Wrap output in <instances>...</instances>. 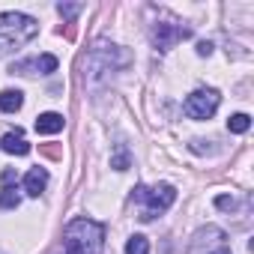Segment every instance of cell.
<instances>
[{
  "label": "cell",
  "instance_id": "1",
  "mask_svg": "<svg viewBox=\"0 0 254 254\" xmlns=\"http://www.w3.org/2000/svg\"><path fill=\"white\" fill-rule=\"evenodd\" d=\"M105 248V227L93 218H72L63 230V251L66 254H102Z\"/></svg>",
  "mask_w": 254,
  "mask_h": 254
},
{
  "label": "cell",
  "instance_id": "2",
  "mask_svg": "<svg viewBox=\"0 0 254 254\" xmlns=\"http://www.w3.org/2000/svg\"><path fill=\"white\" fill-rule=\"evenodd\" d=\"M39 33L36 18L24 12H0V54H9L21 45H27Z\"/></svg>",
  "mask_w": 254,
  "mask_h": 254
},
{
  "label": "cell",
  "instance_id": "3",
  "mask_svg": "<svg viewBox=\"0 0 254 254\" xmlns=\"http://www.w3.org/2000/svg\"><path fill=\"white\" fill-rule=\"evenodd\" d=\"M126 60V57L117 45H111V42H96L93 48H90V54H87V60H84V78L90 81V84H96L99 78H108L114 69H120Z\"/></svg>",
  "mask_w": 254,
  "mask_h": 254
},
{
  "label": "cell",
  "instance_id": "4",
  "mask_svg": "<svg viewBox=\"0 0 254 254\" xmlns=\"http://www.w3.org/2000/svg\"><path fill=\"white\" fill-rule=\"evenodd\" d=\"M132 200L141 206V221H153L159 212H165V209H171L174 206V200H177V189L174 186H168V183H162V186H138L135 191H132Z\"/></svg>",
  "mask_w": 254,
  "mask_h": 254
},
{
  "label": "cell",
  "instance_id": "5",
  "mask_svg": "<svg viewBox=\"0 0 254 254\" xmlns=\"http://www.w3.org/2000/svg\"><path fill=\"white\" fill-rule=\"evenodd\" d=\"M189 254H233L227 245V233L221 227H200L189 245Z\"/></svg>",
  "mask_w": 254,
  "mask_h": 254
},
{
  "label": "cell",
  "instance_id": "6",
  "mask_svg": "<svg viewBox=\"0 0 254 254\" xmlns=\"http://www.w3.org/2000/svg\"><path fill=\"white\" fill-rule=\"evenodd\" d=\"M218 105H221V96H218V90H194V93H189L186 96V114L191 117V120H209L215 111H218Z\"/></svg>",
  "mask_w": 254,
  "mask_h": 254
},
{
  "label": "cell",
  "instance_id": "7",
  "mask_svg": "<svg viewBox=\"0 0 254 254\" xmlns=\"http://www.w3.org/2000/svg\"><path fill=\"white\" fill-rule=\"evenodd\" d=\"M189 36H191V27H183V24H174V21H159L153 27V45L159 51H171L177 42H183Z\"/></svg>",
  "mask_w": 254,
  "mask_h": 254
},
{
  "label": "cell",
  "instance_id": "8",
  "mask_svg": "<svg viewBox=\"0 0 254 254\" xmlns=\"http://www.w3.org/2000/svg\"><path fill=\"white\" fill-rule=\"evenodd\" d=\"M9 72L12 75H51V72H57V57L54 54H39V57H33V60H18V63H12L9 66Z\"/></svg>",
  "mask_w": 254,
  "mask_h": 254
},
{
  "label": "cell",
  "instance_id": "9",
  "mask_svg": "<svg viewBox=\"0 0 254 254\" xmlns=\"http://www.w3.org/2000/svg\"><path fill=\"white\" fill-rule=\"evenodd\" d=\"M45 186H48V171L45 168H30L27 177H24V191L30 197H39L45 191Z\"/></svg>",
  "mask_w": 254,
  "mask_h": 254
},
{
  "label": "cell",
  "instance_id": "10",
  "mask_svg": "<svg viewBox=\"0 0 254 254\" xmlns=\"http://www.w3.org/2000/svg\"><path fill=\"white\" fill-rule=\"evenodd\" d=\"M0 150L9 153V156H27L30 153V144L24 141L21 132H6L3 138H0Z\"/></svg>",
  "mask_w": 254,
  "mask_h": 254
},
{
  "label": "cell",
  "instance_id": "11",
  "mask_svg": "<svg viewBox=\"0 0 254 254\" xmlns=\"http://www.w3.org/2000/svg\"><path fill=\"white\" fill-rule=\"evenodd\" d=\"M63 126H66L63 114L48 111V114H42V117L36 120V132H39V135H57V132H63Z\"/></svg>",
  "mask_w": 254,
  "mask_h": 254
},
{
  "label": "cell",
  "instance_id": "12",
  "mask_svg": "<svg viewBox=\"0 0 254 254\" xmlns=\"http://www.w3.org/2000/svg\"><path fill=\"white\" fill-rule=\"evenodd\" d=\"M21 105H24L21 90H3L0 93V111L3 114H15V111H21Z\"/></svg>",
  "mask_w": 254,
  "mask_h": 254
},
{
  "label": "cell",
  "instance_id": "13",
  "mask_svg": "<svg viewBox=\"0 0 254 254\" xmlns=\"http://www.w3.org/2000/svg\"><path fill=\"white\" fill-rule=\"evenodd\" d=\"M227 129H230L233 135H245V132L251 129V117H248V114H233V117L227 120Z\"/></svg>",
  "mask_w": 254,
  "mask_h": 254
},
{
  "label": "cell",
  "instance_id": "14",
  "mask_svg": "<svg viewBox=\"0 0 254 254\" xmlns=\"http://www.w3.org/2000/svg\"><path fill=\"white\" fill-rule=\"evenodd\" d=\"M126 254H150V242H147V236L135 233L129 242H126Z\"/></svg>",
  "mask_w": 254,
  "mask_h": 254
},
{
  "label": "cell",
  "instance_id": "15",
  "mask_svg": "<svg viewBox=\"0 0 254 254\" xmlns=\"http://www.w3.org/2000/svg\"><path fill=\"white\" fill-rule=\"evenodd\" d=\"M18 203H21V194L15 189H3V191H0V209H18Z\"/></svg>",
  "mask_w": 254,
  "mask_h": 254
},
{
  "label": "cell",
  "instance_id": "16",
  "mask_svg": "<svg viewBox=\"0 0 254 254\" xmlns=\"http://www.w3.org/2000/svg\"><path fill=\"white\" fill-rule=\"evenodd\" d=\"M111 168H117V171H126V168H129V153H126L123 147L117 150V156H114V162H111Z\"/></svg>",
  "mask_w": 254,
  "mask_h": 254
},
{
  "label": "cell",
  "instance_id": "17",
  "mask_svg": "<svg viewBox=\"0 0 254 254\" xmlns=\"http://www.w3.org/2000/svg\"><path fill=\"white\" fill-rule=\"evenodd\" d=\"M57 12H60L63 18H75V15L81 12V3H60V6H57Z\"/></svg>",
  "mask_w": 254,
  "mask_h": 254
},
{
  "label": "cell",
  "instance_id": "18",
  "mask_svg": "<svg viewBox=\"0 0 254 254\" xmlns=\"http://www.w3.org/2000/svg\"><path fill=\"white\" fill-rule=\"evenodd\" d=\"M215 206H218V209H236V200H233L230 194H218V197H215Z\"/></svg>",
  "mask_w": 254,
  "mask_h": 254
},
{
  "label": "cell",
  "instance_id": "19",
  "mask_svg": "<svg viewBox=\"0 0 254 254\" xmlns=\"http://www.w3.org/2000/svg\"><path fill=\"white\" fill-rule=\"evenodd\" d=\"M15 180H18V177H15V171H12V168H6V171H3V177H0L3 189H12V183H15Z\"/></svg>",
  "mask_w": 254,
  "mask_h": 254
},
{
  "label": "cell",
  "instance_id": "20",
  "mask_svg": "<svg viewBox=\"0 0 254 254\" xmlns=\"http://www.w3.org/2000/svg\"><path fill=\"white\" fill-rule=\"evenodd\" d=\"M197 54H200V57H209V54H212V45H209V42H200V45H197Z\"/></svg>",
  "mask_w": 254,
  "mask_h": 254
}]
</instances>
